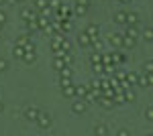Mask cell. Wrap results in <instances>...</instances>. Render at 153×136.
Returning <instances> with one entry per match:
<instances>
[{
  "label": "cell",
  "mask_w": 153,
  "mask_h": 136,
  "mask_svg": "<svg viewBox=\"0 0 153 136\" xmlns=\"http://www.w3.org/2000/svg\"><path fill=\"white\" fill-rule=\"evenodd\" d=\"M74 87H76V96L78 98H84L88 93V85H74Z\"/></svg>",
  "instance_id": "5bb4252c"
},
{
  "label": "cell",
  "mask_w": 153,
  "mask_h": 136,
  "mask_svg": "<svg viewBox=\"0 0 153 136\" xmlns=\"http://www.w3.org/2000/svg\"><path fill=\"white\" fill-rule=\"evenodd\" d=\"M71 112H74V114H84V112H86V104H84V102H74Z\"/></svg>",
  "instance_id": "8992f818"
},
{
  "label": "cell",
  "mask_w": 153,
  "mask_h": 136,
  "mask_svg": "<svg viewBox=\"0 0 153 136\" xmlns=\"http://www.w3.org/2000/svg\"><path fill=\"white\" fill-rule=\"evenodd\" d=\"M117 136H129V130H118Z\"/></svg>",
  "instance_id": "7dc6e473"
},
{
  "label": "cell",
  "mask_w": 153,
  "mask_h": 136,
  "mask_svg": "<svg viewBox=\"0 0 153 136\" xmlns=\"http://www.w3.org/2000/svg\"><path fill=\"white\" fill-rule=\"evenodd\" d=\"M86 12H88V6H80V4H76V14H78V16H84Z\"/></svg>",
  "instance_id": "f546056e"
},
{
  "label": "cell",
  "mask_w": 153,
  "mask_h": 136,
  "mask_svg": "<svg viewBox=\"0 0 153 136\" xmlns=\"http://www.w3.org/2000/svg\"><path fill=\"white\" fill-rule=\"evenodd\" d=\"M84 33H88V35H90V39H92V37H98V26H96V24H88Z\"/></svg>",
  "instance_id": "4fadbf2b"
},
{
  "label": "cell",
  "mask_w": 153,
  "mask_h": 136,
  "mask_svg": "<svg viewBox=\"0 0 153 136\" xmlns=\"http://www.w3.org/2000/svg\"><path fill=\"white\" fill-rule=\"evenodd\" d=\"M70 29H71V23H70V21H68V18H65V21L61 23V33H68Z\"/></svg>",
  "instance_id": "4dcf8cb0"
},
{
  "label": "cell",
  "mask_w": 153,
  "mask_h": 136,
  "mask_svg": "<svg viewBox=\"0 0 153 136\" xmlns=\"http://www.w3.org/2000/svg\"><path fill=\"white\" fill-rule=\"evenodd\" d=\"M23 49H25V51H35V45H33V43L29 41V43H27V45H25Z\"/></svg>",
  "instance_id": "7bdbcfd3"
},
{
  "label": "cell",
  "mask_w": 153,
  "mask_h": 136,
  "mask_svg": "<svg viewBox=\"0 0 153 136\" xmlns=\"http://www.w3.org/2000/svg\"><path fill=\"white\" fill-rule=\"evenodd\" d=\"M61 90H63V96H68V98H74V96H76V87H74V83L68 85V87H61Z\"/></svg>",
  "instance_id": "ac0fdd59"
},
{
  "label": "cell",
  "mask_w": 153,
  "mask_h": 136,
  "mask_svg": "<svg viewBox=\"0 0 153 136\" xmlns=\"http://www.w3.org/2000/svg\"><path fill=\"white\" fill-rule=\"evenodd\" d=\"M35 6L39 8V10H41V8H45V6H47V0H35Z\"/></svg>",
  "instance_id": "8d00e7d4"
},
{
  "label": "cell",
  "mask_w": 153,
  "mask_h": 136,
  "mask_svg": "<svg viewBox=\"0 0 153 136\" xmlns=\"http://www.w3.org/2000/svg\"><path fill=\"white\" fill-rule=\"evenodd\" d=\"M78 43H80L82 47H90L92 39H90V35H88V33H80V35H78Z\"/></svg>",
  "instance_id": "3957f363"
},
{
  "label": "cell",
  "mask_w": 153,
  "mask_h": 136,
  "mask_svg": "<svg viewBox=\"0 0 153 136\" xmlns=\"http://www.w3.org/2000/svg\"><path fill=\"white\" fill-rule=\"evenodd\" d=\"M94 134H98V136H106V134H108V130H106V126H96V128H94Z\"/></svg>",
  "instance_id": "83f0119b"
},
{
  "label": "cell",
  "mask_w": 153,
  "mask_h": 136,
  "mask_svg": "<svg viewBox=\"0 0 153 136\" xmlns=\"http://www.w3.org/2000/svg\"><path fill=\"white\" fill-rule=\"evenodd\" d=\"M100 53H92V55H90V61H92V63H100Z\"/></svg>",
  "instance_id": "74e56055"
},
{
  "label": "cell",
  "mask_w": 153,
  "mask_h": 136,
  "mask_svg": "<svg viewBox=\"0 0 153 136\" xmlns=\"http://www.w3.org/2000/svg\"><path fill=\"white\" fill-rule=\"evenodd\" d=\"M2 110H4V104H2V100H0V112H2Z\"/></svg>",
  "instance_id": "c3c4849f"
},
{
  "label": "cell",
  "mask_w": 153,
  "mask_h": 136,
  "mask_svg": "<svg viewBox=\"0 0 153 136\" xmlns=\"http://www.w3.org/2000/svg\"><path fill=\"white\" fill-rule=\"evenodd\" d=\"M63 65H65V63H63V59H61V57H55V59H53V69H55V71H59Z\"/></svg>",
  "instance_id": "cb8c5ba5"
},
{
  "label": "cell",
  "mask_w": 153,
  "mask_h": 136,
  "mask_svg": "<svg viewBox=\"0 0 153 136\" xmlns=\"http://www.w3.org/2000/svg\"><path fill=\"white\" fill-rule=\"evenodd\" d=\"M27 29H29V31H27V35H31L33 31H37V29H39V24H37V18H35V21H27Z\"/></svg>",
  "instance_id": "d6986e66"
},
{
  "label": "cell",
  "mask_w": 153,
  "mask_h": 136,
  "mask_svg": "<svg viewBox=\"0 0 153 136\" xmlns=\"http://www.w3.org/2000/svg\"><path fill=\"white\" fill-rule=\"evenodd\" d=\"M125 35L131 37V39H139V29H137V24H131L129 29L125 31Z\"/></svg>",
  "instance_id": "277c9868"
},
{
  "label": "cell",
  "mask_w": 153,
  "mask_h": 136,
  "mask_svg": "<svg viewBox=\"0 0 153 136\" xmlns=\"http://www.w3.org/2000/svg\"><path fill=\"white\" fill-rule=\"evenodd\" d=\"M61 41H63V35H61V33H53V39H51V47H53V49H57V47L61 45Z\"/></svg>",
  "instance_id": "ba28073f"
},
{
  "label": "cell",
  "mask_w": 153,
  "mask_h": 136,
  "mask_svg": "<svg viewBox=\"0 0 153 136\" xmlns=\"http://www.w3.org/2000/svg\"><path fill=\"white\" fill-rule=\"evenodd\" d=\"M76 4H80V6H90V0H76Z\"/></svg>",
  "instance_id": "ee69618b"
},
{
  "label": "cell",
  "mask_w": 153,
  "mask_h": 136,
  "mask_svg": "<svg viewBox=\"0 0 153 136\" xmlns=\"http://www.w3.org/2000/svg\"><path fill=\"white\" fill-rule=\"evenodd\" d=\"M37 18V14L33 10H23V21L27 23V21H35Z\"/></svg>",
  "instance_id": "e0dca14e"
},
{
  "label": "cell",
  "mask_w": 153,
  "mask_h": 136,
  "mask_svg": "<svg viewBox=\"0 0 153 136\" xmlns=\"http://www.w3.org/2000/svg\"><path fill=\"white\" fill-rule=\"evenodd\" d=\"M12 55L16 57V59H23V55H25V49L21 45H16L14 49H12Z\"/></svg>",
  "instance_id": "ffe728a7"
},
{
  "label": "cell",
  "mask_w": 153,
  "mask_h": 136,
  "mask_svg": "<svg viewBox=\"0 0 153 136\" xmlns=\"http://www.w3.org/2000/svg\"><path fill=\"white\" fill-rule=\"evenodd\" d=\"M10 2H16V4H19V2H25V0H10Z\"/></svg>",
  "instance_id": "f907efd6"
},
{
  "label": "cell",
  "mask_w": 153,
  "mask_h": 136,
  "mask_svg": "<svg viewBox=\"0 0 153 136\" xmlns=\"http://www.w3.org/2000/svg\"><path fill=\"white\" fill-rule=\"evenodd\" d=\"M137 77H139V75H137V73H133V71H131V73H127V75H125V79L129 81L131 85H135V83H137Z\"/></svg>",
  "instance_id": "603a6c76"
},
{
  "label": "cell",
  "mask_w": 153,
  "mask_h": 136,
  "mask_svg": "<svg viewBox=\"0 0 153 136\" xmlns=\"http://www.w3.org/2000/svg\"><path fill=\"white\" fill-rule=\"evenodd\" d=\"M118 2H123V4H127V2H131V0H118Z\"/></svg>",
  "instance_id": "681fc988"
},
{
  "label": "cell",
  "mask_w": 153,
  "mask_h": 136,
  "mask_svg": "<svg viewBox=\"0 0 153 136\" xmlns=\"http://www.w3.org/2000/svg\"><path fill=\"white\" fill-rule=\"evenodd\" d=\"M96 102L100 104L102 108H112V106H114V102H112V98H104V96H100V98H98Z\"/></svg>",
  "instance_id": "5b68a950"
},
{
  "label": "cell",
  "mask_w": 153,
  "mask_h": 136,
  "mask_svg": "<svg viewBox=\"0 0 153 136\" xmlns=\"http://www.w3.org/2000/svg\"><path fill=\"white\" fill-rule=\"evenodd\" d=\"M125 21H127V12L120 10V12H117V14H114V23H117V24H123Z\"/></svg>",
  "instance_id": "2e32d148"
},
{
  "label": "cell",
  "mask_w": 153,
  "mask_h": 136,
  "mask_svg": "<svg viewBox=\"0 0 153 136\" xmlns=\"http://www.w3.org/2000/svg\"><path fill=\"white\" fill-rule=\"evenodd\" d=\"M59 73H61V77H71V67L70 65H63L59 69Z\"/></svg>",
  "instance_id": "7402d4cb"
},
{
  "label": "cell",
  "mask_w": 153,
  "mask_h": 136,
  "mask_svg": "<svg viewBox=\"0 0 153 136\" xmlns=\"http://www.w3.org/2000/svg\"><path fill=\"white\" fill-rule=\"evenodd\" d=\"M4 23H6V12L0 10V24H4Z\"/></svg>",
  "instance_id": "f6af8a7d"
},
{
  "label": "cell",
  "mask_w": 153,
  "mask_h": 136,
  "mask_svg": "<svg viewBox=\"0 0 153 136\" xmlns=\"http://www.w3.org/2000/svg\"><path fill=\"white\" fill-rule=\"evenodd\" d=\"M114 71H117V65H114V63H106V65H104V73L112 75Z\"/></svg>",
  "instance_id": "d4e9b609"
},
{
  "label": "cell",
  "mask_w": 153,
  "mask_h": 136,
  "mask_svg": "<svg viewBox=\"0 0 153 136\" xmlns=\"http://www.w3.org/2000/svg\"><path fill=\"white\" fill-rule=\"evenodd\" d=\"M100 87H102V90L110 87V79H102V81H100Z\"/></svg>",
  "instance_id": "b9f144b4"
},
{
  "label": "cell",
  "mask_w": 153,
  "mask_h": 136,
  "mask_svg": "<svg viewBox=\"0 0 153 136\" xmlns=\"http://www.w3.org/2000/svg\"><path fill=\"white\" fill-rule=\"evenodd\" d=\"M65 53H68V51H63L61 47H57V49H53V57H63Z\"/></svg>",
  "instance_id": "d6a6232c"
},
{
  "label": "cell",
  "mask_w": 153,
  "mask_h": 136,
  "mask_svg": "<svg viewBox=\"0 0 153 136\" xmlns=\"http://www.w3.org/2000/svg\"><path fill=\"white\" fill-rule=\"evenodd\" d=\"M123 45L129 47V49H133V47L137 45V39H131V37H127V35H123Z\"/></svg>",
  "instance_id": "8fae6325"
},
{
  "label": "cell",
  "mask_w": 153,
  "mask_h": 136,
  "mask_svg": "<svg viewBox=\"0 0 153 136\" xmlns=\"http://www.w3.org/2000/svg\"><path fill=\"white\" fill-rule=\"evenodd\" d=\"M25 116H27L29 120H37V116H39V110H37V108H27V110H25Z\"/></svg>",
  "instance_id": "30bf717a"
},
{
  "label": "cell",
  "mask_w": 153,
  "mask_h": 136,
  "mask_svg": "<svg viewBox=\"0 0 153 136\" xmlns=\"http://www.w3.org/2000/svg\"><path fill=\"white\" fill-rule=\"evenodd\" d=\"M6 69H8V61H6V59H2V57H0V73H4V71H6Z\"/></svg>",
  "instance_id": "1f68e13d"
},
{
  "label": "cell",
  "mask_w": 153,
  "mask_h": 136,
  "mask_svg": "<svg viewBox=\"0 0 153 136\" xmlns=\"http://www.w3.org/2000/svg\"><path fill=\"white\" fill-rule=\"evenodd\" d=\"M125 23L129 24H139V14L137 12H127V21Z\"/></svg>",
  "instance_id": "9c48e42d"
},
{
  "label": "cell",
  "mask_w": 153,
  "mask_h": 136,
  "mask_svg": "<svg viewBox=\"0 0 153 136\" xmlns=\"http://www.w3.org/2000/svg\"><path fill=\"white\" fill-rule=\"evenodd\" d=\"M33 61H35V51H25L23 63H33Z\"/></svg>",
  "instance_id": "7c38bea8"
},
{
  "label": "cell",
  "mask_w": 153,
  "mask_h": 136,
  "mask_svg": "<svg viewBox=\"0 0 153 136\" xmlns=\"http://www.w3.org/2000/svg\"><path fill=\"white\" fill-rule=\"evenodd\" d=\"M2 2H4V0H0V4H2Z\"/></svg>",
  "instance_id": "816d5d0a"
},
{
  "label": "cell",
  "mask_w": 153,
  "mask_h": 136,
  "mask_svg": "<svg viewBox=\"0 0 153 136\" xmlns=\"http://www.w3.org/2000/svg\"><path fill=\"white\" fill-rule=\"evenodd\" d=\"M133 100H135V91L131 90H125V102H133Z\"/></svg>",
  "instance_id": "4316f807"
},
{
  "label": "cell",
  "mask_w": 153,
  "mask_h": 136,
  "mask_svg": "<svg viewBox=\"0 0 153 136\" xmlns=\"http://www.w3.org/2000/svg\"><path fill=\"white\" fill-rule=\"evenodd\" d=\"M37 124H39V128L41 130H47L49 126H51V116L45 112H39V116H37V120H35Z\"/></svg>",
  "instance_id": "6da1fadb"
},
{
  "label": "cell",
  "mask_w": 153,
  "mask_h": 136,
  "mask_svg": "<svg viewBox=\"0 0 153 136\" xmlns=\"http://www.w3.org/2000/svg\"><path fill=\"white\" fill-rule=\"evenodd\" d=\"M92 71L100 75V73H104V65L102 63H92Z\"/></svg>",
  "instance_id": "484cf974"
},
{
  "label": "cell",
  "mask_w": 153,
  "mask_h": 136,
  "mask_svg": "<svg viewBox=\"0 0 153 136\" xmlns=\"http://www.w3.org/2000/svg\"><path fill=\"white\" fill-rule=\"evenodd\" d=\"M110 61H112L114 65H120V63L125 61V55H123L120 51H112V53H110Z\"/></svg>",
  "instance_id": "7a4b0ae2"
},
{
  "label": "cell",
  "mask_w": 153,
  "mask_h": 136,
  "mask_svg": "<svg viewBox=\"0 0 153 136\" xmlns=\"http://www.w3.org/2000/svg\"><path fill=\"white\" fill-rule=\"evenodd\" d=\"M43 33H45V35H53V33H55L53 24H47V26H43Z\"/></svg>",
  "instance_id": "e575fe53"
},
{
  "label": "cell",
  "mask_w": 153,
  "mask_h": 136,
  "mask_svg": "<svg viewBox=\"0 0 153 136\" xmlns=\"http://www.w3.org/2000/svg\"><path fill=\"white\" fill-rule=\"evenodd\" d=\"M0 29H2V24H0Z\"/></svg>",
  "instance_id": "f5cc1de1"
},
{
  "label": "cell",
  "mask_w": 153,
  "mask_h": 136,
  "mask_svg": "<svg viewBox=\"0 0 153 136\" xmlns=\"http://www.w3.org/2000/svg\"><path fill=\"white\" fill-rule=\"evenodd\" d=\"M90 87H92V90H94V87H100V81H98V79H94L92 83H90ZM100 90H102V87H100Z\"/></svg>",
  "instance_id": "bcb514c9"
},
{
  "label": "cell",
  "mask_w": 153,
  "mask_h": 136,
  "mask_svg": "<svg viewBox=\"0 0 153 136\" xmlns=\"http://www.w3.org/2000/svg\"><path fill=\"white\" fill-rule=\"evenodd\" d=\"M27 43H29V35H19V37H16V45L25 47Z\"/></svg>",
  "instance_id": "44dd1931"
},
{
  "label": "cell",
  "mask_w": 153,
  "mask_h": 136,
  "mask_svg": "<svg viewBox=\"0 0 153 136\" xmlns=\"http://www.w3.org/2000/svg\"><path fill=\"white\" fill-rule=\"evenodd\" d=\"M110 43H112L114 47H123V35H120V33L110 35Z\"/></svg>",
  "instance_id": "52a82bcc"
},
{
  "label": "cell",
  "mask_w": 153,
  "mask_h": 136,
  "mask_svg": "<svg viewBox=\"0 0 153 136\" xmlns=\"http://www.w3.org/2000/svg\"><path fill=\"white\" fill-rule=\"evenodd\" d=\"M145 118H147V120H153V108H147V110H145Z\"/></svg>",
  "instance_id": "ab89813d"
},
{
  "label": "cell",
  "mask_w": 153,
  "mask_h": 136,
  "mask_svg": "<svg viewBox=\"0 0 153 136\" xmlns=\"http://www.w3.org/2000/svg\"><path fill=\"white\" fill-rule=\"evenodd\" d=\"M68 85H71V79L70 77H61V87H68Z\"/></svg>",
  "instance_id": "f35d334b"
},
{
  "label": "cell",
  "mask_w": 153,
  "mask_h": 136,
  "mask_svg": "<svg viewBox=\"0 0 153 136\" xmlns=\"http://www.w3.org/2000/svg\"><path fill=\"white\" fill-rule=\"evenodd\" d=\"M37 24H39V29H43V26H47V24H49V18H47V16H43V14H37Z\"/></svg>",
  "instance_id": "9a60e30c"
},
{
  "label": "cell",
  "mask_w": 153,
  "mask_h": 136,
  "mask_svg": "<svg viewBox=\"0 0 153 136\" xmlns=\"http://www.w3.org/2000/svg\"><path fill=\"white\" fill-rule=\"evenodd\" d=\"M59 47H61L63 51H70V49H71V43H70V41H65V39H63V41H61V45H59Z\"/></svg>",
  "instance_id": "d590c367"
},
{
  "label": "cell",
  "mask_w": 153,
  "mask_h": 136,
  "mask_svg": "<svg viewBox=\"0 0 153 136\" xmlns=\"http://www.w3.org/2000/svg\"><path fill=\"white\" fill-rule=\"evenodd\" d=\"M47 6L49 8H59L61 4H59V0H47Z\"/></svg>",
  "instance_id": "836d02e7"
},
{
  "label": "cell",
  "mask_w": 153,
  "mask_h": 136,
  "mask_svg": "<svg viewBox=\"0 0 153 136\" xmlns=\"http://www.w3.org/2000/svg\"><path fill=\"white\" fill-rule=\"evenodd\" d=\"M151 71H153V63L147 61V63H145V73H151Z\"/></svg>",
  "instance_id": "60d3db41"
},
{
  "label": "cell",
  "mask_w": 153,
  "mask_h": 136,
  "mask_svg": "<svg viewBox=\"0 0 153 136\" xmlns=\"http://www.w3.org/2000/svg\"><path fill=\"white\" fill-rule=\"evenodd\" d=\"M143 39H145V41H153V31L151 29H143Z\"/></svg>",
  "instance_id": "f1b7e54d"
}]
</instances>
